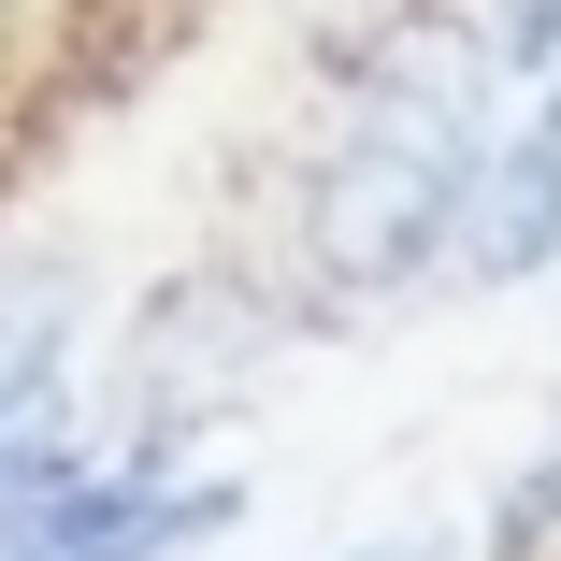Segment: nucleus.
I'll return each instance as SVG.
<instances>
[{
    "label": "nucleus",
    "mask_w": 561,
    "mask_h": 561,
    "mask_svg": "<svg viewBox=\"0 0 561 561\" xmlns=\"http://www.w3.org/2000/svg\"><path fill=\"white\" fill-rule=\"evenodd\" d=\"M504 72L490 44H403L360 101L346 130H331V159L302 173V274L317 288H417L446 245H461L476 216V173H490V87Z\"/></svg>",
    "instance_id": "1"
},
{
    "label": "nucleus",
    "mask_w": 561,
    "mask_h": 561,
    "mask_svg": "<svg viewBox=\"0 0 561 561\" xmlns=\"http://www.w3.org/2000/svg\"><path fill=\"white\" fill-rule=\"evenodd\" d=\"M561 260V87L533 101V130L476 173V216H461V274L476 288H518Z\"/></svg>",
    "instance_id": "2"
},
{
    "label": "nucleus",
    "mask_w": 561,
    "mask_h": 561,
    "mask_svg": "<svg viewBox=\"0 0 561 561\" xmlns=\"http://www.w3.org/2000/svg\"><path fill=\"white\" fill-rule=\"evenodd\" d=\"M58 360H72V274L58 260H0V432H30Z\"/></svg>",
    "instance_id": "3"
},
{
    "label": "nucleus",
    "mask_w": 561,
    "mask_h": 561,
    "mask_svg": "<svg viewBox=\"0 0 561 561\" xmlns=\"http://www.w3.org/2000/svg\"><path fill=\"white\" fill-rule=\"evenodd\" d=\"M490 58L504 72H547L561 58V0H490Z\"/></svg>",
    "instance_id": "4"
},
{
    "label": "nucleus",
    "mask_w": 561,
    "mask_h": 561,
    "mask_svg": "<svg viewBox=\"0 0 561 561\" xmlns=\"http://www.w3.org/2000/svg\"><path fill=\"white\" fill-rule=\"evenodd\" d=\"M346 561H446V533H375V547H346Z\"/></svg>",
    "instance_id": "5"
},
{
    "label": "nucleus",
    "mask_w": 561,
    "mask_h": 561,
    "mask_svg": "<svg viewBox=\"0 0 561 561\" xmlns=\"http://www.w3.org/2000/svg\"><path fill=\"white\" fill-rule=\"evenodd\" d=\"M0 30H15V0H0Z\"/></svg>",
    "instance_id": "6"
}]
</instances>
